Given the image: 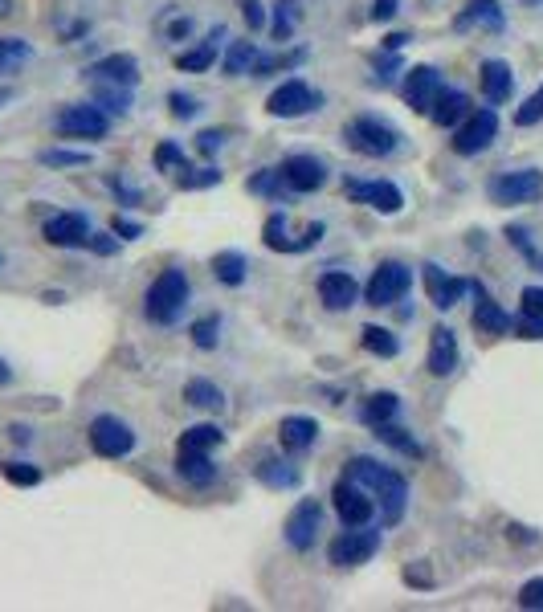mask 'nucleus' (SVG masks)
Segmentation results:
<instances>
[{"label":"nucleus","instance_id":"obj_1","mask_svg":"<svg viewBox=\"0 0 543 612\" xmlns=\"http://www.w3.org/2000/svg\"><path fill=\"white\" fill-rule=\"evenodd\" d=\"M348 474L352 482H360L372 498H376V510H380V523L384 527H397L405 519V506H409V482L392 470V466H380L376 457H352L348 462Z\"/></svg>","mask_w":543,"mask_h":612},{"label":"nucleus","instance_id":"obj_2","mask_svg":"<svg viewBox=\"0 0 543 612\" xmlns=\"http://www.w3.org/2000/svg\"><path fill=\"white\" fill-rule=\"evenodd\" d=\"M343 143H348L356 156L388 160L392 151L401 147V131L392 127L388 119H380V115H356L348 127H343Z\"/></svg>","mask_w":543,"mask_h":612},{"label":"nucleus","instance_id":"obj_3","mask_svg":"<svg viewBox=\"0 0 543 612\" xmlns=\"http://www.w3.org/2000/svg\"><path fill=\"white\" fill-rule=\"evenodd\" d=\"M188 306V278L184 270H164L152 286H147V298H143V315L160 323V327H172L180 319V311Z\"/></svg>","mask_w":543,"mask_h":612},{"label":"nucleus","instance_id":"obj_4","mask_svg":"<svg viewBox=\"0 0 543 612\" xmlns=\"http://www.w3.org/2000/svg\"><path fill=\"white\" fill-rule=\"evenodd\" d=\"M413 286V270L405 262H380L364 286V302L368 306H397Z\"/></svg>","mask_w":543,"mask_h":612},{"label":"nucleus","instance_id":"obj_5","mask_svg":"<svg viewBox=\"0 0 543 612\" xmlns=\"http://www.w3.org/2000/svg\"><path fill=\"white\" fill-rule=\"evenodd\" d=\"M376 551H380V531H372V527H348L327 543V559L335 568H360Z\"/></svg>","mask_w":543,"mask_h":612},{"label":"nucleus","instance_id":"obj_6","mask_svg":"<svg viewBox=\"0 0 543 612\" xmlns=\"http://www.w3.org/2000/svg\"><path fill=\"white\" fill-rule=\"evenodd\" d=\"M54 131L66 139H103L111 131V119L98 102H74V107H62L54 119Z\"/></svg>","mask_w":543,"mask_h":612},{"label":"nucleus","instance_id":"obj_7","mask_svg":"<svg viewBox=\"0 0 543 612\" xmlns=\"http://www.w3.org/2000/svg\"><path fill=\"white\" fill-rule=\"evenodd\" d=\"M331 502H335V515H339L343 527H368V523L376 519V498H372L360 482H352L348 474L335 482Z\"/></svg>","mask_w":543,"mask_h":612},{"label":"nucleus","instance_id":"obj_8","mask_svg":"<svg viewBox=\"0 0 543 612\" xmlns=\"http://www.w3.org/2000/svg\"><path fill=\"white\" fill-rule=\"evenodd\" d=\"M86 437H90V449H94L98 457H107V462H119V457H127V453L135 449V433H131V425L119 421V417H111V413L94 417L90 429H86Z\"/></svg>","mask_w":543,"mask_h":612},{"label":"nucleus","instance_id":"obj_9","mask_svg":"<svg viewBox=\"0 0 543 612\" xmlns=\"http://www.w3.org/2000/svg\"><path fill=\"white\" fill-rule=\"evenodd\" d=\"M486 196L495 204H531L543 196V172L519 168V172H499L486 184Z\"/></svg>","mask_w":543,"mask_h":612},{"label":"nucleus","instance_id":"obj_10","mask_svg":"<svg viewBox=\"0 0 543 612\" xmlns=\"http://www.w3.org/2000/svg\"><path fill=\"white\" fill-rule=\"evenodd\" d=\"M319 102H323L319 90H311L303 78H290V82H282V86L266 98V111H270L274 119H303V115L319 111Z\"/></svg>","mask_w":543,"mask_h":612},{"label":"nucleus","instance_id":"obj_11","mask_svg":"<svg viewBox=\"0 0 543 612\" xmlns=\"http://www.w3.org/2000/svg\"><path fill=\"white\" fill-rule=\"evenodd\" d=\"M343 192H348V200L368 204L372 213H384V217H397L405 209V196L392 180H348Z\"/></svg>","mask_w":543,"mask_h":612},{"label":"nucleus","instance_id":"obj_12","mask_svg":"<svg viewBox=\"0 0 543 612\" xmlns=\"http://www.w3.org/2000/svg\"><path fill=\"white\" fill-rule=\"evenodd\" d=\"M319 523H323V502H319V498H303V502L286 515L282 535H286V543H290L294 551H311V547H315V535H319Z\"/></svg>","mask_w":543,"mask_h":612},{"label":"nucleus","instance_id":"obj_13","mask_svg":"<svg viewBox=\"0 0 543 612\" xmlns=\"http://www.w3.org/2000/svg\"><path fill=\"white\" fill-rule=\"evenodd\" d=\"M278 172H282L286 192H319L327 184V164L307 156V151H299V156H286L278 164Z\"/></svg>","mask_w":543,"mask_h":612},{"label":"nucleus","instance_id":"obj_14","mask_svg":"<svg viewBox=\"0 0 543 612\" xmlns=\"http://www.w3.org/2000/svg\"><path fill=\"white\" fill-rule=\"evenodd\" d=\"M495 135H499V115L495 111H474L454 131V151L458 156H478V151H486L490 143H495Z\"/></svg>","mask_w":543,"mask_h":612},{"label":"nucleus","instance_id":"obj_15","mask_svg":"<svg viewBox=\"0 0 543 612\" xmlns=\"http://www.w3.org/2000/svg\"><path fill=\"white\" fill-rule=\"evenodd\" d=\"M441 90H446V82H441V74L433 66H413L409 78H405V102L417 115H425V119H429V111H433V102H437Z\"/></svg>","mask_w":543,"mask_h":612},{"label":"nucleus","instance_id":"obj_16","mask_svg":"<svg viewBox=\"0 0 543 612\" xmlns=\"http://www.w3.org/2000/svg\"><path fill=\"white\" fill-rule=\"evenodd\" d=\"M458 355H462V351H458V335H454L450 327H433V331H429V355H425L429 376H437V380L454 376Z\"/></svg>","mask_w":543,"mask_h":612},{"label":"nucleus","instance_id":"obj_17","mask_svg":"<svg viewBox=\"0 0 543 612\" xmlns=\"http://www.w3.org/2000/svg\"><path fill=\"white\" fill-rule=\"evenodd\" d=\"M421 270H425V290H429V302L437 306V311H450V306H458V302H462V294L470 290V282H466V278L446 274V270L433 266V262H425Z\"/></svg>","mask_w":543,"mask_h":612},{"label":"nucleus","instance_id":"obj_18","mask_svg":"<svg viewBox=\"0 0 543 612\" xmlns=\"http://www.w3.org/2000/svg\"><path fill=\"white\" fill-rule=\"evenodd\" d=\"M503 25H507V13L499 9V0H470V5L454 17V29H458V33H470V29L503 33Z\"/></svg>","mask_w":543,"mask_h":612},{"label":"nucleus","instance_id":"obj_19","mask_svg":"<svg viewBox=\"0 0 543 612\" xmlns=\"http://www.w3.org/2000/svg\"><path fill=\"white\" fill-rule=\"evenodd\" d=\"M90 237V221L82 213H54L45 221V241L58 249H78Z\"/></svg>","mask_w":543,"mask_h":612},{"label":"nucleus","instance_id":"obj_20","mask_svg":"<svg viewBox=\"0 0 543 612\" xmlns=\"http://www.w3.org/2000/svg\"><path fill=\"white\" fill-rule=\"evenodd\" d=\"M319 298H323L327 311H348V306H356V298H360V286H356L352 274L327 270V274L319 278Z\"/></svg>","mask_w":543,"mask_h":612},{"label":"nucleus","instance_id":"obj_21","mask_svg":"<svg viewBox=\"0 0 543 612\" xmlns=\"http://www.w3.org/2000/svg\"><path fill=\"white\" fill-rule=\"evenodd\" d=\"M278 441H282L286 453H307L319 441V421L315 417H282Z\"/></svg>","mask_w":543,"mask_h":612},{"label":"nucleus","instance_id":"obj_22","mask_svg":"<svg viewBox=\"0 0 543 612\" xmlns=\"http://www.w3.org/2000/svg\"><path fill=\"white\" fill-rule=\"evenodd\" d=\"M478 82H482V94H486L490 102H507L511 90H515V70H511L503 58H490V62H482Z\"/></svg>","mask_w":543,"mask_h":612},{"label":"nucleus","instance_id":"obj_23","mask_svg":"<svg viewBox=\"0 0 543 612\" xmlns=\"http://www.w3.org/2000/svg\"><path fill=\"white\" fill-rule=\"evenodd\" d=\"M86 78H103V82H123V86H135L139 82V62L131 54H107L103 62H94L86 70Z\"/></svg>","mask_w":543,"mask_h":612},{"label":"nucleus","instance_id":"obj_24","mask_svg":"<svg viewBox=\"0 0 543 612\" xmlns=\"http://www.w3.org/2000/svg\"><path fill=\"white\" fill-rule=\"evenodd\" d=\"M176 474L188 486H209L217 478V466L209 462V453H196V449H176Z\"/></svg>","mask_w":543,"mask_h":612},{"label":"nucleus","instance_id":"obj_25","mask_svg":"<svg viewBox=\"0 0 543 612\" xmlns=\"http://www.w3.org/2000/svg\"><path fill=\"white\" fill-rule=\"evenodd\" d=\"M466 115H470V98L462 90H441L437 102H433V111H429V119L437 127H458Z\"/></svg>","mask_w":543,"mask_h":612},{"label":"nucleus","instance_id":"obj_26","mask_svg":"<svg viewBox=\"0 0 543 612\" xmlns=\"http://www.w3.org/2000/svg\"><path fill=\"white\" fill-rule=\"evenodd\" d=\"M221 37H225V29L217 25L201 45H196V49H188V54H180L176 58V66L184 70V74H205L213 62H217V49H221Z\"/></svg>","mask_w":543,"mask_h":612},{"label":"nucleus","instance_id":"obj_27","mask_svg":"<svg viewBox=\"0 0 543 612\" xmlns=\"http://www.w3.org/2000/svg\"><path fill=\"white\" fill-rule=\"evenodd\" d=\"M254 474H258V482L270 486V490H294V486L303 482V474L294 470L290 462H282V457H262V462L254 466Z\"/></svg>","mask_w":543,"mask_h":612},{"label":"nucleus","instance_id":"obj_28","mask_svg":"<svg viewBox=\"0 0 543 612\" xmlns=\"http://www.w3.org/2000/svg\"><path fill=\"white\" fill-rule=\"evenodd\" d=\"M258 45L245 37V41H233L229 45V54H225V62H221V70H225V78H241V74H254V66H258Z\"/></svg>","mask_w":543,"mask_h":612},{"label":"nucleus","instance_id":"obj_29","mask_svg":"<svg viewBox=\"0 0 543 612\" xmlns=\"http://www.w3.org/2000/svg\"><path fill=\"white\" fill-rule=\"evenodd\" d=\"M94 102H98L103 111H111V115H127V111H131V86L94 78Z\"/></svg>","mask_w":543,"mask_h":612},{"label":"nucleus","instance_id":"obj_30","mask_svg":"<svg viewBox=\"0 0 543 612\" xmlns=\"http://www.w3.org/2000/svg\"><path fill=\"white\" fill-rule=\"evenodd\" d=\"M397 408H401V400H397V392H372L364 404H360V417H364V425H384V421H392L397 417Z\"/></svg>","mask_w":543,"mask_h":612},{"label":"nucleus","instance_id":"obj_31","mask_svg":"<svg viewBox=\"0 0 543 612\" xmlns=\"http://www.w3.org/2000/svg\"><path fill=\"white\" fill-rule=\"evenodd\" d=\"M184 400L192 408H205V413H221V408H225V392L213 380H188L184 384Z\"/></svg>","mask_w":543,"mask_h":612},{"label":"nucleus","instance_id":"obj_32","mask_svg":"<svg viewBox=\"0 0 543 612\" xmlns=\"http://www.w3.org/2000/svg\"><path fill=\"white\" fill-rule=\"evenodd\" d=\"M474 327H478V331H486V335H507V331H511V315L503 311L499 302L482 298V302L474 306Z\"/></svg>","mask_w":543,"mask_h":612},{"label":"nucleus","instance_id":"obj_33","mask_svg":"<svg viewBox=\"0 0 543 612\" xmlns=\"http://www.w3.org/2000/svg\"><path fill=\"white\" fill-rule=\"evenodd\" d=\"M245 270H250V262H245V253H237V249H221L217 258H213V274L225 286H241L245 282Z\"/></svg>","mask_w":543,"mask_h":612},{"label":"nucleus","instance_id":"obj_34","mask_svg":"<svg viewBox=\"0 0 543 612\" xmlns=\"http://www.w3.org/2000/svg\"><path fill=\"white\" fill-rule=\"evenodd\" d=\"M360 343H364V351L380 355V360H392V355H401V339L392 335L388 327H376V323H368V327L360 331Z\"/></svg>","mask_w":543,"mask_h":612},{"label":"nucleus","instance_id":"obj_35","mask_svg":"<svg viewBox=\"0 0 543 612\" xmlns=\"http://www.w3.org/2000/svg\"><path fill=\"white\" fill-rule=\"evenodd\" d=\"M225 441V433L217 429V425H192V429H184L180 433V445L176 449H196V453H209L213 445H221Z\"/></svg>","mask_w":543,"mask_h":612},{"label":"nucleus","instance_id":"obj_36","mask_svg":"<svg viewBox=\"0 0 543 612\" xmlns=\"http://www.w3.org/2000/svg\"><path fill=\"white\" fill-rule=\"evenodd\" d=\"M299 29V0H278L274 5V41H290Z\"/></svg>","mask_w":543,"mask_h":612},{"label":"nucleus","instance_id":"obj_37","mask_svg":"<svg viewBox=\"0 0 543 612\" xmlns=\"http://www.w3.org/2000/svg\"><path fill=\"white\" fill-rule=\"evenodd\" d=\"M286 229H290V217H286V213H270V217H266V225H262V241H266V249L286 253V249H290Z\"/></svg>","mask_w":543,"mask_h":612},{"label":"nucleus","instance_id":"obj_38","mask_svg":"<svg viewBox=\"0 0 543 612\" xmlns=\"http://www.w3.org/2000/svg\"><path fill=\"white\" fill-rule=\"evenodd\" d=\"M376 437L384 441V445H392V449H401L405 457H421L425 449L405 433V429H397V425H392V421H384V425H376Z\"/></svg>","mask_w":543,"mask_h":612},{"label":"nucleus","instance_id":"obj_39","mask_svg":"<svg viewBox=\"0 0 543 612\" xmlns=\"http://www.w3.org/2000/svg\"><path fill=\"white\" fill-rule=\"evenodd\" d=\"M29 58H33V49H29L21 37H0V74L17 70V66L29 62Z\"/></svg>","mask_w":543,"mask_h":612},{"label":"nucleus","instance_id":"obj_40","mask_svg":"<svg viewBox=\"0 0 543 612\" xmlns=\"http://www.w3.org/2000/svg\"><path fill=\"white\" fill-rule=\"evenodd\" d=\"M213 184H221V172L217 168H180L176 172V188H184V192H192V188H213Z\"/></svg>","mask_w":543,"mask_h":612},{"label":"nucleus","instance_id":"obj_41","mask_svg":"<svg viewBox=\"0 0 543 612\" xmlns=\"http://www.w3.org/2000/svg\"><path fill=\"white\" fill-rule=\"evenodd\" d=\"M303 62H307V49H290V54L258 58V66H254V78H266V74H278V70H290V66H303Z\"/></svg>","mask_w":543,"mask_h":612},{"label":"nucleus","instance_id":"obj_42","mask_svg":"<svg viewBox=\"0 0 543 612\" xmlns=\"http://www.w3.org/2000/svg\"><path fill=\"white\" fill-rule=\"evenodd\" d=\"M41 164H45V168H82V164H90V151L45 147V151H41Z\"/></svg>","mask_w":543,"mask_h":612},{"label":"nucleus","instance_id":"obj_43","mask_svg":"<svg viewBox=\"0 0 543 612\" xmlns=\"http://www.w3.org/2000/svg\"><path fill=\"white\" fill-rule=\"evenodd\" d=\"M250 192H254V196H274V200H282V192H286L282 172H278V168H262V172L250 180Z\"/></svg>","mask_w":543,"mask_h":612},{"label":"nucleus","instance_id":"obj_44","mask_svg":"<svg viewBox=\"0 0 543 612\" xmlns=\"http://www.w3.org/2000/svg\"><path fill=\"white\" fill-rule=\"evenodd\" d=\"M217 331H221L217 315H205V319H196V323H192V343L201 347V351H213V347H217V339H221Z\"/></svg>","mask_w":543,"mask_h":612},{"label":"nucleus","instance_id":"obj_45","mask_svg":"<svg viewBox=\"0 0 543 612\" xmlns=\"http://www.w3.org/2000/svg\"><path fill=\"white\" fill-rule=\"evenodd\" d=\"M539 119H543V86H539V90L523 102V107L515 111V123H519V127H535Z\"/></svg>","mask_w":543,"mask_h":612},{"label":"nucleus","instance_id":"obj_46","mask_svg":"<svg viewBox=\"0 0 543 612\" xmlns=\"http://www.w3.org/2000/svg\"><path fill=\"white\" fill-rule=\"evenodd\" d=\"M188 160H184V147H176V143H160V151H156V168L160 172H180Z\"/></svg>","mask_w":543,"mask_h":612},{"label":"nucleus","instance_id":"obj_47","mask_svg":"<svg viewBox=\"0 0 543 612\" xmlns=\"http://www.w3.org/2000/svg\"><path fill=\"white\" fill-rule=\"evenodd\" d=\"M5 478L13 486H37L41 482V470L37 466H25V462H5Z\"/></svg>","mask_w":543,"mask_h":612},{"label":"nucleus","instance_id":"obj_48","mask_svg":"<svg viewBox=\"0 0 543 612\" xmlns=\"http://www.w3.org/2000/svg\"><path fill=\"white\" fill-rule=\"evenodd\" d=\"M519 608L543 612V576H535V580H527V584L519 588Z\"/></svg>","mask_w":543,"mask_h":612},{"label":"nucleus","instance_id":"obj_49","mask_svg":"<svg viewBox=\"0 0 543 612\" xmlns=\"http://www.w3.org/2000/svg\"><path fill=\"white\" fill-rule=\"evenodd\" d=\"M168 107H172V119H192L196 111H201V107H196V98H188V94H180V90L168 94Z\"/></svg>","mask_w":543,"mask_h":612},{"label":"nucleus","instance_id":"obj_50","mask_svg":"<svg viewBox=\"0 0 543 612\" xmlns=\"http://www.w3.org/2000/svg\"><path fill=\"white\" fill-rule=\"evenodd\" d=\"M523 315H531V319L543 323V286H527L523 290Z\"/></svg>","mask_w":543,"mask_h":612},{"label":"nucleus","instance_id":"obj_51","mask_svg":"<svg viewBox=\"0 0 543 612\" xmlns=\"http://www.w3.org/2000/svg\"><path fill=\"white\" fill-rule=\"evenodd\" d=\"M511 331H515L519 339H543V323H539V319H531V315L511 319Z\"/></svg>","mask_w":543,"mask_h":612},{"label":"nucleus","instance_id":"obj_52","mask_svg":"<svg viewBox=\"0 0 543 612\" xmlns=\"http://www.w3.org/2000/svg\"><path fill=\"white\" fill-rule=\"evenodd\" d=\"M241 17L250 29H262L266 25V9H262V0H241Z\"/></svg>","mask_w":543,"mask_h":612},{"label":"nucleus","instance_id":"obj_53","mask_svg":"<svg viewBox=\"0 0 543 612\" xmlns=\"http://www.w3.org/2000/svg\"><path fill=\"white\" fill-rule=\"evenodd\" d=\"M221 143H225V131H201V135H196V151H201V156L221 151Z\"/></svg>","mask_w":543,"mask_h":612},{"label":"nucleus","instance_id":"obj_54","mask_svg":"<svg viewBox=\"0 0 543 612\" xmlns=\"http://www.w3.org/2000/svg\"><path fill=\"white\" fill-rule=\"evenodd\" d=\"M86 245H90L94 253H103V258H107V253H115V249H119V241H115V237H107V233H90V237H86Z\"/></svg>","mask_w":543,"mask_h":612},{"label":"nucleus","instance_id":"obj_55","mask_svg":"<svg viewBox=\"0 0 543 612\" xmlns=\"http://www.w3.org/2000/svg\"><path fill=\"white\" fill-rule=\"evenodd\" d=\"M397 9H401V0H376V5H372V21H392V17H397Z\"/></svg>","mask_w":543,"mask_h":612},{"label":"nucleus","instance_id":"obj_56","mask_svg":"<svg viewBox=\"0 0 543 612\" xmlns=\"http://www.w3.org/2000/svg\"><path fill=\"white\" fill-rule=\"evenodd\" d=\"M115 233H119V237H123V241H135V237H139V233H143V229H139V225H135V221H127V217H115Z\"/></svg>","mask_w":543,"mask_h":612},{"label":"nucleus","instance_id":"obj_57","mask_svg":"<svg viewBox=\"0 0 543 612\" xmlns=\"http://www.w3.org/2000/svg\"><path fill=\"white\" fill-rule=\"evenodd\" d=\"M409 41V33H392V37H384V45H388V54H397V49Z\"/></svg>","mask_w":543,"mask_h":612},{"label":"nucleus","instance_id":"obj_58","mask_svg":"<svg viewBox=\"0 0 543 612\" xmlns=\"http://www.w3.org/2000/svg\"><path fill=\"white\" fill-rule=\"evenodd\" d=\"M5 384H13V368H9L5 360H0V388H5Z\"/></svg>","mask_w":543,"mask_h":612},{"label":"nucleus","instance_id":"obj_59","mask_svg":"<svg viewBox=\"0 0 543 612\" xmlns=\"http://www.w3.org/2000/svg\"><path fill=\"white\" fill-rule=\"evenodd\" d=\"M9 433H13V441H29V429H21V425H13Z\"/></svg>","mask_w":543,"mask_h":612},{"label":"nucleus","instance_id":"obj_60","mask_svg":"<svg viewBox=\"0 0 543 612\" xmlns=\"http://www.w3.org/2000/svg\"><path fill=\"white\" fill-rule=\"evenodd\" d=\"M13 13V0H0V17H9Z\"/></svg>","mask_w":543,"mask_h":612},{"label":"nucleus","instance_id":"obj_61","mask_svg":"<svg viewBox=\"0 0 543 612\" xmlns=\"http://www.w3.org/2000/svg\"><path fill=\"white\" fill-rule=\"evenodd\" d=\"M531 262H535V266H539V270H543V253H535V258H531Z\"/></svg>","mask_w":543,"mask_h":612},{"label":"nucleus","instance_id":"obj_62","mask_svg":"<svg viewBox=\"0 0 543 612\" xmlns=\"http://www.w3.org/2000/svg\"><path fill=\"white\" fill-rule=\"evenodd\" d=\"M0 98H5V94H0Z\"/></svg>","mask_w":543,"mask_h":612}]
</instances>
